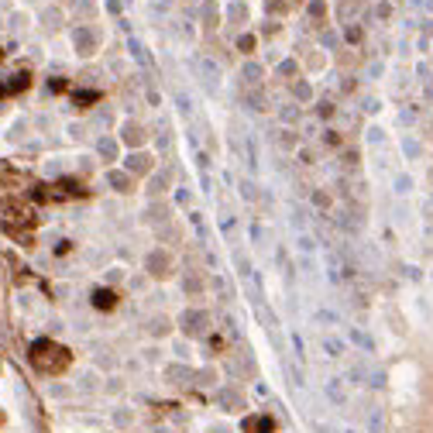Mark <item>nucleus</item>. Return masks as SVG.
<instances>
[{"instance_id":"1","label":"nucleus","mask_w":433,"mask_h":433,"mask_svg":"<svg viewBox=\"0 0 433 433\" xmlns=\"http://www.w3.org/2000/svg\"><path fill=\"white\" fill-rule=\"evenodd\" d=\"M31 365H35L38 372L55 375L69 365V351L59 347V344H52V340H38V344H31Z\"/></svg>"},{"instance_id":"2","label":"nucleus","mask_w":433,"mask_h":433,"mask_svg":"<svg viewBox=\"0 0 433 433\" xmlns=\"http://www.w3.org/2000/svg\"><path fill=\"white\" fill-rule=\"evenodd\" d=\"M272 426H275V423H272L268 416H255V419H248V423H244V430H248V433H272Z\"/></svg>"},{"instance_id":"3","label":"nucleus","mask_w":433,"mask_h":433,"mask_svg":"<svg viewBox=\"0 0 433 433\" xmlns=\"http://www.w3.org/2000/svg\"><path fill=\"white\" fill-rule=\"evenodd\" d=\"M93 303H97L100 310H110V306H114V293H107V289H100V293H93Z\"/></svg>"},{"instance_id":"4","label":"nucleus","mask_w":433,"mask_h":433,"mask_svg":"<svg viewBox=\"0 0 433 433\" xmlns=\"http://www.w3.org/2000/svg\"><path fill=\"white\" fill-rule=\"evenodd\" d=\"M220 399H224V406H241V399H237L234 392H224Z\"/></svg>"}]
</instances>
